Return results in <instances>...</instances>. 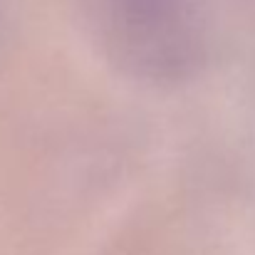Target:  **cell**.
Returning a JSON list of instances; mask_svg holds the SVG:
<instances>
[{
	"label": "cell",
	"instance_id": "1",
	"mask_svg": "<svg viewBox=\"0 0 255 255\" xmlns=\"http://www.w3.org/2000/svg\"><path fill=\"white\" fill-rule=\"evenodd\" d=\"M89 22L102 55L144 85H183L208 60L203 0H92Z\"/></svg>",
	"mask_w": 255,
	"mask_h": 255
}]
</instances>
